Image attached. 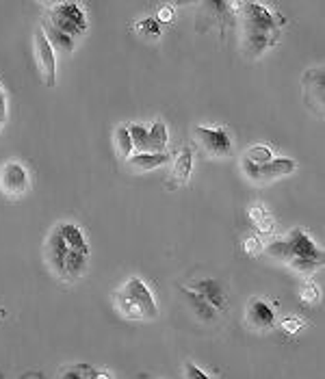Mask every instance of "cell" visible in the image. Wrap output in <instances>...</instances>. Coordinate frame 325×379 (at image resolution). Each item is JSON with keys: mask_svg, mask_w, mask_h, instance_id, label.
I'll return each instance as SVG.
<instances>
[{"mask_svg": "<svg viewBox=\"0 0 325 379\" xmlns=\"http://www.w3.org/2000/svg\"><path fill=\"white\" fill-rule=\"evenodd\" d=\"M89 243L74 221H59L43 241V262L59 282H78L89 269Z\"/></svg>", "mask_w": 325, "mask_h": 379, "instance_id": "6da1fadb", "label": "cell"}, {"mask_svg": "<svg viewBox=\"0 0 325 379\" xmlns=\"http://www.w3.org/2000/svg\"><path fill=\"white\" fill-rule=\"evenodd\" d=\"M241 20V52L247 59H258L267 48L280 41V24L284 20L258 3H234Z\"/></svg>", "mask_w": 325, "mask_h": 379, "instance_id": "7a4b0ae2", "label": "cell"}, {"mask_svg": "<svg viewBox=\"0 0 325 379\" xmlns=\"http://www.w3.org/2000/svg\"><path fill=\"white\" fill-rule=\"evenodd\" d=\"M265 252L271 258H277L282 262H287L293 271L301 276L315 273L319 266L323 264V250L317 248L315 241L303 232L301 228L291 230L284 238L269 243Z\"/></svg>", "mask_w": 325, "mask_h": 379, "instance_id": "3957f363", "label": "cell"}, {"mask_svg": "<svg viewBox=\"0 0 325 379\" xmlns=\"http://www.w3.org/2000/svg\"><path fill=\"white\" fill-rule=\"evenodd\" d=\"M117 315L126 321H154L159 319V306L150 286L139 278L130 276L113 295Z\"/></svg>", "mask_w": 325, "mask_h": 379, "instance_id": "277c9868", "label": "cell"}, {"mask_svg": "<svg viewBox=\"0 0 325 379\" xmlns=\"http://www.w3.org/2000/svg\"><path fill=\"white\" fill-rule=\"evenodd\" d=\"M46 9L48 11L43 22L50 24L52 29L70 35L72 39H78L89 29V22H87V15L78 3H50L46 5Z\"/></svg>", "mask_w": 325, "mask_h": 379, "instance_id": "5b68a950", "label": "cell"}, {"mask_svg": "<svg viewBox=\"0 0 325 379\" xmlns=\"http://www.w3.org/2000/svg\"><path fill=\"white\" fill-rule=\"evenodd\" d=\"M31 189L29 169L20 161H5L0 165V193L9 199H17Z\"/></svg>", "mask_w": 325, "mask_h": 379, "instance_id": "8992f818", "label": "cell"}, {"mask_svg": "<svg viewBox=\"0 0 325 379\" xmlns=\"http://www.w3.org/2000/svg\"><path fill=\"white\" fill-rule=\"evenodd\" d=\"M193 137H195V143H198L210 159H222V156L232 154V139L228 135V130L224 128L195 126Z\"/></svg>", "mask_w": 325, "mask_h": 379, "instance_id": "52a82bcc", "label": "cell"}, {"mask_svg": "<svg viewBox=\"0 0 325 379\" xmlns=\"http://www.w3.org/2000/svg\"><path fill=\"white\" fill-rule=\"evenodd\" d=\"M295 169H297V165L291 159H271L269 163H263V165H252V163L243 161V171L254 183H271L282 176L293 173Z\"/></svg>", "mask_w": 325, "mask_h": 379, "instance_id": "ba28073f", "label": "cell"}, {"mask_svg": "<svg viewBox=\"0 0 325 379\" xmlns=\"http://www.w3.org/2000/svg\"><path fill=\"white\" fill-rule=\"evenodd\" d=\"M35 63L43 78V85L55 87L57 85V57H55L50 41L46 39L41 29L35 31Z\"/></svg>", "mask_w": 325, "mask_h": 379, "instance_id": "9c48e42d", "label": "cell"}, {"mask_svg": "<svg viewBox=\"0 0 325 379\" xmlns=\"http://www.w3.org/2000/svg\"><path fill=\"white\" fill-rule=\"evenodd\" d=\"M189 288L198 297H202L217 312V315L228 312V297H226L222 282H217L212 278H200V280H193Z\"/></svg>", "mask_w": 325, "mask_h": 379, "instance_id": "30bf717a", "label": "cell"}, {"mask_svg": "<svg viewBox=\"0 0 325 379\" xmlns=\"http://www.w3.org/2000/svg\"><path fill=\"white\" fill-rule=\"evenodd\" d=\"M303 85V100L317 117H323V70L310 68L301 78Z\"/></svg>", "mask_w": 325, "mask_h": 379, "instance_id": "8fae6325", "label": "cell"}, {"mask_svg": "<svg viewBox=\"0 0 325 379\" xmlns=\"http://www.w3.org/2000/svg\"><path fill=\"white\" fill-rule=\"evenodd\" d=\"M245 323L250 329H258V331H267L275 325V310L260 297L250 299L247 303V312H245Z\"/></svg>", "mask_w": 325, "mask_h": 379, "instance_id": "7c38bea8", "label": "cell"}, {"mask_svg": "<svg viewBox=\"0 0 325 379\" xmlns=\"http://www.w3.org/2000/svg\"><path fill=\"white\" fill-rule=\"evenodd\" d=\"M191 169H193V152H191V148H182V152L178 154L176 163H173L171 180H169L167 185H169L171 189L187 185L189 178H191Z\"/></svg>", "mask_w": 325, "mask_h": 379, "instance_id": "4fadbf2b", "label": "cell"}, {"mask_svg": "<svg viewBox=\"0 0 325 379\" xmlns=\"http://www.w3.org/2000/svg\"><path fill=\"white\" fill-rule=\"evenodd\" d=\"M169 161V154H150V152H133L126 159L128 167L139 169V171H152Z\"/></svg>", "mask_w": 325, "mask_h": 379, "instance_id": "5bb4252c", "label": "cell"}, {"mask_svg": "<svg viewBox=\"0 0 325 379\" xmlns=\"http://www.w3.org/2000/svg\"><path fill=\"white\" fill-rule=\"evenodd\" d=\"M167 143H169V132L165 122H154L147 130V139H145V152L150 154H165L167 152Z\"/></svg>", "mask_w": 325, "mask_h": 379, "instance_id": "9a60e30c", "label": "cell"}, {"mask_svg": "<svg viewBox=\"0 0 325 379\" xmlns=\"http://www.w3.org/2000/svg\"><path fill=\"white\" fill-rule=\"evenodd\" d=\"M41 31H43V35H46V39L50 41L52 50H59V52H63V55H70V52L74 50L76 39H72L70 35H65V33L52 29L50 24H46V22H41Z\"/></svg>", "mask_w": 325, "mask_h": 379, "instance_id": "2e32d148", "label": "cell"}, {"mask_svg": "<svg viewBox=\"0 0 325 379\" xmlns=\"http://www.w3.org/2000/svg\"><path fill=\"white\" fill-rule=\"evenodd\" d=\"M247 217H250V221L260 234H271L273 232V217L269 215V210L263 204H252L247 208Z\"/></svg>", "mask_w": 325, "mask_h": 379, "instance_id": "e0dca14e", "label": "cell"}, {"mask_svg": "<svg viewBox=\"0 0 325 379\" xmlns=\"http://www.w3.org/2000/svg\"><path fill=\"white\" fill-rule=\"evenodd\" d=\"M180 291L185 293V297L191 301V306H193V310L195 312H198V315L204 319V321H212L215 317H217V312L202 299V297H198V295H195L193 291H191V288L189 286H180Z\"/></svg>", "mask_w": 325, "mask_h": 379, "instance_id": "ac0fdd59", "label": "cell"}, {"mask_svg": "<svg viewBox=\"0 0 325 379\" xmlns=\"http://www.w3.org/2000/svg\"><path fill=\"white\" fill-rule=\"evenodd\" d=\"M115 148H117V154L124 156V159H128V156L135 152L133 139H130V132H128V126H120L115 130Z\"/></svg>", "mask_w": 325, "mask_h": 379, "instance_id": "d6986e66", "label": "cell"}, {"mask_svg": "<svg viewBox=\"0 0 325 379\" xmlns=\"http://www.w3.org/2000/svg\"><path fill=\"white\" fill-rule=\"evenodd\" d=\"M271 159H275V156L267 145H254L245 152V161L252 165H263V163H269Z\"/></svg>", "mask_w": 325, "mask_h": 379, "instance_id": "ffe728a7", "label": "cell"}, {"mask_svg": "<svg viewBox=\"0 0 325 379\" xmlns=\"http://www.w3.org/2000/svg\"><path fill=\"white\" fill-rule=\"evenodd\" d=\"M299 297H301V301L303 303H317L319 301V297H321V291H319V286H317V282L315 280H303V284H301V288H299Z\"/></svg>", "mask_w": 325, "mask_h": 379, "instance_id": "44dd1931", "label": "cell"}, {"mask_svg": "<svg viewBox=\"0 0 325 379\" xmlns=\"http://www.w3.org/2000/svg\"><path fill=\"white\" fill-rule=\"evenodd\" d=\"M130 139H133L135 152H145V139H147V128L143 124H130L128 126Z\"/></svg>", "mask_w": 325, "mask_h": 379, "instance_id": "7402d4cb", "label": "cell"}, {"mask_svg": "<svg viewBox=\"0 0 325 379\" xmlns=\"http://www.w3.org/2000/svg\"><path fill=\"white\" fill-rule=\"evenodd\" d=\"M137 31L152 37V39H159L161 37V24H159V20L157 17H145L141 20L139 24H137Z\"/></svg>", "mask_w": 325, "mask_h": 379, "instance_id": "603a6c76", "label": "cell"}, {"mask_svg": "<svg viewBox=\"0 0 325 379\" xmlns=\"http://www.w3.org/2000/svg\"><path fill=\"white\" fill-rule=\"evenodd\" d=\"M9 117V98L5 94V89L3 85H0V132H3V126Z\"/></svg>", "mask_w": 325, "mask_h": 379, "instance_id": "cb8c5ba5", "label": "cell"}, {"mask_svg": "<svg viewBox=\"0 0 325 379\" xmlns=\"http://www.w3.org/2000/svg\"><path fill=\"white\" fill-rule=\"evenodd\" d=\"M280 327L284 329L287 334H299L303 329V323L295 317H287V319H282L280 321Z\"/></svg>", "mask_w": 325, "mask_h": 379, "instance_id": "d4e9b609", "label": "cell"}, {"mask_svg": "<svg viewBox=\"0 0 325 379\" xmlns=\"http://www.w3.org/2000/svg\"><path fill=\"white\" fill-rule=\"evenodd\" d=\"M243 250H245V254H247V256H258L260 252H263V243H260V238L252 236V238H247V241H245Z\"/></svg>", "mask_w": 325, "mask_h": 379, "instance_id": "484cf974", "label": "cell"}, {"mask_svg": "<svg viewBox=\"0 0 325 379\" xmlns=\"http://www.w3.org/2000/svg\"><path fill=\"white\" fill-rule=\"evenodd\" d=\"M185 373H187V379H210L202 369H198V366L191 364V362L185 366Z\"/></svg>", "mask_w": 325, "mask_h": 379, "instance_id": "4316f807", "label": "cell"}, {"mask_svg": "<svg viewBox=\"0 0 325 379\" xmlns=\"http://www.w3.org/2000/svg\"><path fill=\"white\" fill-rule=\"evenodd\" d=\"M171 17H173V9H171V7H163V9L159 11V17H157V20H159V22H169Z\"/></svg>", "mask_w": 325, "mask_h": 379, "instance_id": "83f0119b", "label": "cell"}]
</instances>
